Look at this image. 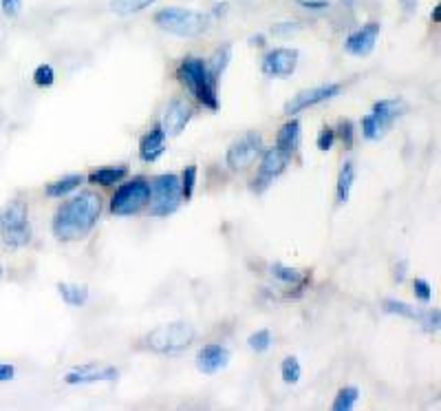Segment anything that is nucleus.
<instances>
[{"instance_id": "nucleus-30", "label": "nucleus", "mask_w": 441, "mask_h": 411, "mask_svg": "<svg viewBox=\"0 0 441 411\" xmlns=\"http://www.w3.org/2000/svg\"><path fill=\"white\" fill-rule=\"evenodd\" d=\"M248 345H250V350L256 352V354L267 352L269 345H271V332H269V329H258V332H254L252 336L248 339Z\"/></svg>"}, {"instance_id": "nucleus-26", "label": "nucleus", "mask_w": 441, "mask_h": 411, "mask_svg": "<svg viewBox=\"0 0 441 411\" xmlns=\"http://www.w3.org/2000/svg\"><path fill=\"white\" fill-rule=\"evenodd\" d=\"M358 398H360V389H358V387H342V389L338 391V396H335V401H333L331 409H333V411H348V409L355 407Z\"/></svg>"}, {"instance_id": "nucleus-10", "label": "nucleus", "mask_w": 441, "mask_h": 411, "mask_svg": "<svg viewBox=\"0 0 441 411\" xmlns=\"http://www.w3.org/2000/svg\"><path fill=\"white\" fill-rule=\"evenodd\" d=\"M342 86L340 84H322V86H311V88H303L298 91L287 104H284V115H296L300 111H307L311 107H318L322 102H329L335 95H340Z\"/></svg>"}, {"instance_id": "nucleus-29", "label": "nucleus", "mask_w": 441, "mask_h": 411, "mask_svg": "<svg viewBox=\"0 0 441 411\" xmlns=\"http://www.w3.org/2000/svg\"><path fill=\"white\" fill-rule=\"evenodd\" d=\"M382 307H384L386 314H395V316H401V318H417V314H419L412 305H408L404 301H397V299H384Z\"/></svg>"}, {"instance_id": "nucleus-33", "label": "nucleus", "mask_w": 441, "mask_h": 411, "mask_svg": "<svg viewBox=\"0 0 441 411\" xmlns=\"http://www.w3.org/2000/svg\"><path fill=\"white\" fill-rule=\"evenodd\" d=\"M417 318L422 320L424 332H428V334H435L441 325V312L439 310H426L424 314H417Z\"/></svg>"}, {"instance_id": "nucleus-36", "label": "nucleus", "mask_w": 441, "mask_h": 411, "mask_svg": "<svg viewBox=\"0 0 441 411\" xmlns=\"http://www.w3.org/2000/svg\"><path fill=\"white\" fill-rule=\"evenodd\" d=\"M274 36L278 38H287L296 31H300V24L298 22H276V24H271V29H269Z\"/></svg>"}, {"instance_id": "nucleus-9", "label": "nucleus", "mask_w": 441, "mask_h": 411, "mask_svg": "<svg viewBox=\"0 0 441 411\" xmlns=\"http://www.w3.org/2000/svg\"><path fill=\"white\" fill-rule=\"evenodd\" d=\"M261 153H263V135L248 133L227 148L225 162L232 171H245L261 157Z\"/></svg>"}, {"instance_id": "nucleus-37", "label": "nucleus", "mask_w": 441, "mask_h": 411, "mask_svg": "<svg viewBox=\"0 0 441 411\" xmlns=\"http://www.w3.org/2000/svg\"><path fill=\"white\" fill-rule=\"evenodd\" d=\"M296 5L307 11H327L331 7L329 0H296Z\"/></svg>"}, {"instance_id": "nucleus-35", "label": "nucleus", "mask_w": 441, "mask_h": 411, "mask_svg": "<svg viewBox=\"0 0 441 411\" xmlns=\"http://www.w3.org/2000/svg\"><path fill=\"white\" fill-rule=\"evenodd\" d=\"M333 144H335V128L324 126L322 131H320V135H318V139H316V146L320 150H331Z\"/></svg>"}, {"instance_id": "nucleus-7", "label": "nucleus", "mask_w": 441, "mask_h": 411, "mask_svg": "<svg viewBox=\"0 0 441 411\" xmlns=\"http://www.w3.org/2000/svg\"><path fill=\"white\" fill-rule=\"evenodd\" d=\"M150 201V182L146 177H133L118 188L111 199V212L118 217H133L141 212Z\"/></svg>"}, {"instance_id": "nucleus-16", "label": "nucleus", "mask_w": 441, "mask_h": 411, "mask_svg": "<svg viewBox=\"0 0 441 411\" xmlns=\"http://www.w3.org/2000/svg\"><path fill=\"white\" fill-rule=\"evenodd\" d=\"M120 376L118 367H99L95 363H86L80 367H73L67 376H64V382L67 385H88V382H99V380H115Z\"/></svg>"}, {"instance_id": "nucleus-39", "label": "nucleus", "mask_w": 441, "mask_h": 411, "mask_svg": "<svg viewBox=\"0 0 441 411\" xmlns=\"http://www.w3.org/2000/svg\"><path fill=\"white\" fill-rule=\"evenodd\" d=\"M16 376V367L14 365H7V363H0V382H7Z\"/></svg>"}, {"instance_id": "nucleus-44", "label": "nucleus", "mask_w": 441, "mask_h": 411, "mask_svg": "<svg viewBox=\"0 0 441 411\" xmlns=\"http://www.w3.org/2000/svg\"><path fill=\"white\" fill-rule=\"evenodd\" d=\"M340 3H342L344 7H353V3H355V0H340Z\"/></svg>"}, {"instance_id": "nucleus-14", "label": "nucleus", "mask_w": 441, "mask_h": 411, "mask_svg": "<svg viewBox=\"0 0 441 411\" xmlns=\"http://www.w3.org/2000/svg\"><path fill=\"white\" fill-rule=\"evenodd\" d=\"M382 31V24L380 22H367L362 24L360 29H355L353 33L346 36L344 40V51L348 56H355V58H367L373 54L375 42H378V36Z\"/></svg>"}, {"instance_id": "nucleus-34", "label": "nucleus", "mask_w": 441, "mask_h": 411, "mask_svg": "<svg viewBox=\"0 0 441 411\" xmlns=\"http://www.w3.org/2000/svg\"><path fill=\"white\" fill-rule=\"evenodd\" d=\"M412 292L422 303H431L433 301V288L426 279H415L412 281Z\"/></svg>"}, {"instance_id": "nucleus-28", "label": "nucleus", "mask_w": 441, "mask_h": 411, "mask_svg": "<svg viewBox=\"0 0 441 411\" xmlns=\"http://www.w3.org/2000/svg\"><path fill=\"white\" fill-rule=\"evenodd\" d=\"M280 376L282 380L287 385H296L298 380H300L303 376V367H300V361H298L296 356H287L280 365Z\"/></svg>"}, {"instance_id": "nucleus-38", "label": "nucleus", "mask_w": 441, "mask_h": 411, "mask_svg": "<svg viewBox=\"0 0 441 411\" xmlns=\"http://www.w3.org/2000/svg\"><path fill=\"white\" fill-rule=\"evenodd\" d=\"M0 7L7 18H16L22 11V0H0Z\"/></svg>"}, {"instance_id": "nucleus-43", "label": "nucleus", "mask_w": 441, "mask_h": 411, "mask_svg": "<svg viewBox=\"0 0 441 411\" xmlns=\"http://www.w3.org/2000/svg\"><path fill=\"white\" fill-rule=\"evenodd\" d=\"M431 20H433L435 24H439V22H441V5H435L433 14H431Z\"/></svg>"}, {"instance_id": "nucleus-3", "label": "nucleus", "mask_w": 441, "mask_h": 411, "mask_svg": "<svg viewBox=\"0 0 441 411\" xmlns=\"http://www.w3.org/2000/svg\"><path fill=\"white\" fill-rule=\"evenodd\" d=\"M197 339V329L186 320H173V323H163L146 334V350L161 356H175L186 352Z\"/></svg>"}, {"instance_id": "nucleus-2", "label": "nucleus", "mask_w": 441, "mask_h": 411, "mask_svg": "<svg viewBox=\"0 0 441 411\" xmlns=\"http://www.w3.org/2000/svg\"><path fill=\"white\" fill-rule=\"evenodd\" d=\"M177 78L184 84L190 95L197 98L199 104H203L205 109L216 111L218 109V80L207 69V62L199 56H188L181 60V64L177 67Z\"/></svg>"}, {"instance_id": "nucleus-45", "label": "nucleus", "mask_w": 441, "mask_h": 411, "mask_svg": "<svg viewBox=\"0 0 441 411\" xmlns=\"http://www.w3.org/2000/svg\"><path fill=\"white\" fill-rule=\"evenodd\" d=\"M0 277H3V267H0Z\"/></svg>"}, {"instance_id": "nucleus-13", "label": "nucleus", "mask_w": 441, "mask_h": 411, "mask_svg": "<svg viewBox=\"0 0 441 411\" xmlns=\"http://www.w3.org/2000/svg\"><path fill=\"white\" fill-rule=\"evenodd\" d=\"M298 58H300L298 49H291V47L271 49L263 58L261 69L267 78H289L298 67Z\"/></svg>"}, {"instance_id": "nucleus-31", "label": "nucleus", "mask_w": 441, "mask_h": 411, "mask_svg": "<svg viewBox=\"0 0 441 411\" xmlns=\"http://www.w3.org/2000/svg\"><path fill=\"white\" fill-rule=\"evenodd\" d=\"M56 82V71L51 64H40L35 71H33V84L40 86V88H47Z\"/></svg>"}, {"instance_id": "nucleus-41", "label": "nucleus", "mask_w": 441, "mask_h": 411, "mask_svg": "<svg viewBox=\"0 0 441 411\" xmlns=\"http://www.w3.org/2000/svg\"><path fill=\"white\" fill-rule=\"evenodd\" d=\"M406 267H408V261H404V259H401V261L397 263V267H395V281H397V284H401V281H404V277H406Z\"/></svg>"}, {"instance_id": "nucleus-6", "label": "nucleus", "mask_w": 441, "mask_h": 411, "mask_svg": "<svg viewBox=\"0 0 441 411\" xmlns=\"http://www.w3.org/2000/svg\"><path fill=\"white\" fill-rule=\"evenodd\" d=\"M406 111H408V104L399 98L375 102L371 113L362 118V135H364V139H369V142H378V139H382L391 131L397 118H401Z\"/></svg>"}, {"instance_id": "nucleus-8", "label": "nucleus", "mask_w": 441, "mask_h": 411, "mask_svg": "<svg viewBox=\"0 0 441 411\" xmlns=\"http://www.w3.org/2000/svg\"><path fill=\"white\" fill-rule=\"evenodd\" d=\"M181 179L175 173L157 175L150 182V215L168 217L181 206Z\"/></svg>"}, {"instance_id": "nucleus-22", "label": "nucleus", "mask_w": 441, "mask_h": 411, "mask_svg": "<svg viewBox=\"0 0 441 411\" xmlns=\"http://www.w3.org/2000/svg\"><path fill=\"white\" fill-rule=\"evenodd\" d=\"M80 184H84V175H67V177H62L58 179V182H51L45 192H47V197H64V195H69V192L77 190L80 188Z\"/></svg>"}, {"instance_id": "nucleus-18", "label": "nucleus", "mask_w": 441, "mask_h": 411, "mask_svg": "<svg viewBox=\"0 0 441 411\" xmlns=\"http://www.w3.org/2000/svg\"><path fill=\"white\" fill-rule=\"evenodd\" d=\"M269 274L274 277L278 284L282 286H287V288H296V290H303L307 284H309V274L300 272V270H296V267H289V265H284V263H274L269 267Z\"/></svg>"}, {"instance_id": "nucleus-11", "label": "nucleus", "mask_w": 441, "mask_h": 411, "mask_svg": "<svg viewBox=\"0 0 441 411\" xmlns=\"http://www.w3.org/2000/svg\"><path fill=\"white\" fill-rule=\"evenodd\" d=\"M263 160H261V169H258V177L254 179V190L256 192H263L278 175L284 173V169L289 166L291 155L289 153H284L280 148H267L261 153Z\"/></svg>"}, {"instance_id": "nucleus-42", "label": "nucleus", "mask_w": 441, "mask_h": 411, "mask_svg": "<svg viewBox=\"0 0 441 411\" xmlns=\"http://www.w3.org/2000/svg\"><path fill=\"white\" fill-rule=\"evenodd\" d=\"M250 45H252V47H263V45H265V36H263V33L252 36V38H250Z\"/></svg>"}, {"instance_id": "nucleus-32", "label": "nucleus", "mask_w": 441, "mask_h": 411, "mask_svg": "<svg viewBox=\"0 0 441 411\" xmlns=\"http://www.w3.org/2000/svg\"><path fill=\"white\" fill-rule=\"evenodd\" d=\"M335 137H340L342 144H344V148L351 150V148H353V139H355L353 122H351V120H342L340 126H338V131H335Z\"/></svg>"}, {"instance_id": "nucleus-15", "label": "nucleus", "mask_w": 441, "mask_h": 411, "mask_svg": "<svg viewBox=\"0 0 441 411\" xmlns=\"http://www.w3.org/2000/svg\"><path fill=\"white\" fill-rule=\"evenodd\" d=\"M230 358H232V352L225 348V345L207 343L197 354V367H199V371H203V374L212 376V374H216V371L227 367Z\"/></svg>"}, {"instance_id": "nucleus-20", "label": "nucleus", "mask_w": 441, "mask_h": 411, "mask_svg": "<svg viewBox=\"0 0 441 411\" xmlns=\"http://www.w3.org/2000/svg\"><path fill=\"white\" fill-rule=\"evenodd\" d=\"M353 184H355V164L344 162L338 173V184H335V199H338L340 206H344L348 197H351Z\"/></svg>"}, {"instance_id": "nucleus-21", "label": "nucleus", "mask_w": 441, "mask_h": 411, "mask_svg": "<svg viewBox=\"0 0 441 411\" xmlns=\"http://www.w3.org/2000/svg\"><path fill=\"white\" fill-rule=\"evenodd\" d=\"M126 175H128L126 166H111V169L93 171L88 175V182L97 186H113V184H120L122 179H126Z\"/></svg>"}, {"instance_id": "nucleus-4", "label": "nucleus", "mask_w": 441, "mask_h": 411, "mask_svg": "<svg viewBox=\"0 0 441 411\" xmlns=\"http://www.w3.org/2000/svg\"><path fill=\"white\" fill-rule=\"evenodd\" d=\"M212 14H203V11L184 9V7H166L154 14V24L179 38H197L205 33L212 24Z\"/></svg>"}, {"instance_id": "nucleus-27", "label": "nucleus", "mask_w": 441, "mask_h": 411, "mask_svg": "<svg viewBox=\"0 0 441 411\" xmlns=\"http://www.w3.org/2000/svg\"><path fill=\"white\" fill-rule=\"evenodd\" d=\"M197 175H199V169L197 164H190L184 169V173H181V197H184L186 201L192 199L194 195V186H197Z\"/></svg>"}, {"instance_id": "nucleus-17", "label": "nucleus", "mask_w": 441, "mask_h": 411, "mask_svg": "<svg viewBox=\"0 0 441 411\" xmlns=\"http://www.w3.org/2000/svg\"><path fill=\"white\" fill-rule=\"evenodd\" d=\"M166 148H168V137L163 133V128L157 124V126H152L146 135H141V139H139V160L146 162V164H152L163 155Z\"/></svg>"}, {"instance_id": "nucleus-24", "label": "nucleus", "mask_w": 441, "mask_h": 411, "mask_svg": "<svg viewBox=\"0 0 441 411\" xmlns=\"http://www.w3.org/2000/svg\"><path fill=\"white\" fill-rule=\"evenodd\" d=\"M230 60H232V45L225 42V45H220V47L214 51V54H212V58L205 60V62H207V69H210V73L214 75L216 80H220V75L225 73Z\"/></svg>"}, {"instance_id": "nucleus-5", "label": "nucleus", "mask_w": 441, "mask_h": 411, "mask_svg": "<svg viewBox=\"0 0 441 411\" xmlns=\"http://www.w3.org/2000/svg\"><path fill=\"white\" fill-rule=\"evenodd\" d=\"M0 235L9 248H24L31 243V224H29V206L22 199L9 201L0 210Z\"/></svg>"}, {"instance_id": "nucleus-1", "label": "nucleus", "mask_w": 441, "mask_h": 411, "mask_svg": "<svg viewBox=\"0 0 441 411\" xmlns=\"http://www.w3.org/2000/svg\"><path fill=\"white\" fill-rule=\"evenodd\" d=\"M102 212V197L97 192L84 190L64 201L56 210L51 230L60 241H80L95 228Z\"/></svg>"}, {"instance_id": "nucleus-19", "label": "nucleus", "mask_w": 441, "mask_h": 411, "mask_svg": "<svg viewBox=\"0 0 441 411\" xmlns=\"http://www.w3.org/2000/svg\"><path fill=\"white\" fill-rule=\"evenodd\" d=\"M300 122L298 120H289L287 124L280 126V131L276 135V148L289 153V155H294V153L298 150V146H300Z\"/></svg>"}, {"instance_id": "nucleus-25", "label": "nucleus", "mask_w": 441, "mask_h": 411, "mask_svg": "<svg viewBox=\"0 0 441 411\" xmlns=\"http://www.w3.org/2000/svg\"><path fill=\"white\" fill-rule=\"evenodd\" d=\"M154 3H157V0H113L111 9L118 16H133V14H139V11L148 9Z\"/></svg>"}, {"instance_id": "nucleus-23", "label": "nucleus", "mask_w": 441, "mask_h": 411, "mask_svg": "<svg viewBox=\"0 0 441 411\" xmlns=\"http://www.w3.org/2000/svg\"><path fill=\"white\" fill-rule=\"evenodd\" d=\"M58 292L62 301L71 307H82L88 301V288L80 284H58Z\"/></svg>"}, {"instance_id": "nucleus-40", "label": "nucleus", "mask_w": 441, "mask_h": 411, "mask_svg": "<svg viewBox=\"0 0 441 411\" xmlns=\"http://www.w3.org/2000/svg\"><path fill=\"white\" fill-rule=\"evenodd\" d=\"M399 5L404 7V11L408 16H412L415 11H417V7H419V0H399Z\"/></svg>"}, {"instance_id": "nucleus-12", "label": "nucleus", "mask_w": 441, "mask_h": 411, "mask_svg": "<svg viewBox=\"0 0 441 411\" xmlns=\"http://www.w3.org/2000/svg\"><path fill=\"white\" fill-rule=\"evenodd\" d=\"M192 118H194V107L190 102L186 98H173L161 115L159 126L163 128L166 137H177L190 124Z\"/></svg>"}]
</instances>
